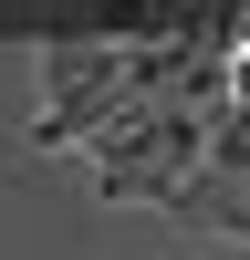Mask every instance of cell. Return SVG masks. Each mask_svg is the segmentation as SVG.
Wrapping results in <instances>:
<instances>
[{
  "label": "cell",
  "mask_w": 250,
  "mask_h": 260,
  "mask_svg": "<svg viewBox=\"0 0 250 260\" xmlns=\"http://www.w3.org/2000/svg\"><path fill=\"white\" fill-rule=\"evenodd\" d=\"M219 104H229V62H219V52H198L177 83H146V94H125L115 115L83 136L94 187H104V198H146V208H167L188 177H198Z\"/></svg>",
  "instance_id": "6da1fadb"
},
{
  "label": "cell",
  "mask_w": 250,
  "mask_h": 260,
  "mask_svg": "<svg viewBox=\"0 0 250 260\" xmlns=\"http://www.w3.org/2000/svg\"><path fill=\"white\" fill-rule=\"evenodd\" d=\"M229 94H250V52H240V62H229Z\"/></svg>",
  "instance_id": "3957f363"
},
{
  "label": "cell",
  "mask_w": 250,
  "mask_h": 260,
  "mask_svg": "<svg viewBox=\"0 0 250 260\" xmlns=\"http://www.w3.org/2000/svg\"><path fill=\"white\" fill-rule=\"evenodd\" d=\"M188 62H198V42H167V52H125V42H73V52H52L42 73H52V104H42L32 146H83L104 115H115L125 94H146V83H177Z\"/></svg>",
  "instance_id": "7a4b0ae2"
}]
</instances>
